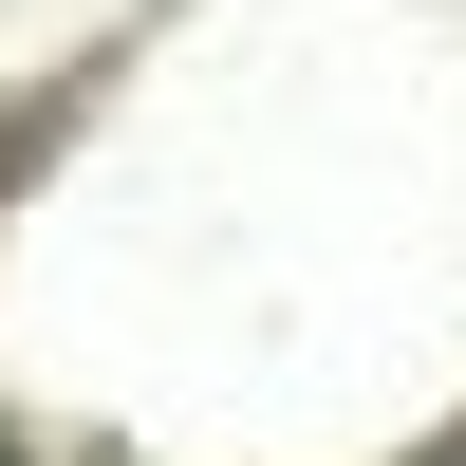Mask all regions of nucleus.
Wrapping results in <instances>:
<instances>
[{
    "instance_id": "obj_1",
    "label": "nucleus",
    "mask_w": 466,
    "mask_h": 466,
    "mask_svg": "<svg viewBox=\"0 0 466 466\" xmlns=\"http://www.w3.org/2000/svg\"><path fill=\"white\" fill-rule=\"evenodd\" d=\"M448 466H466V448H448Z\"/></svg>"
}]
</instances>
